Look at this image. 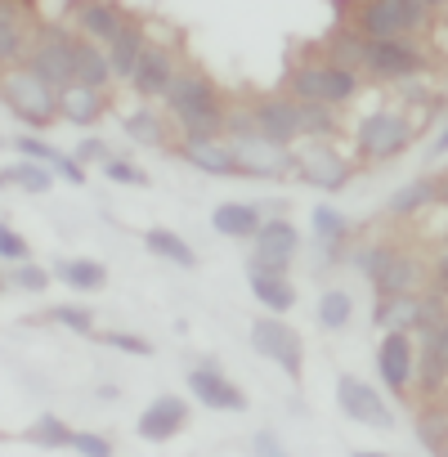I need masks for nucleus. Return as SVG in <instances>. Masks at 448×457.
<instances>
[{
  "instance_id": "obj_1",
  "label": "nucleus",
  "mask_w": 448,
  "mask_h": 457,
  "mask_svg": "<svg viewBox=\"0 0 448 457\" xmlns=\"http://www.w3.org/2000/svg\"><path fill=\"white\" fill-rule=\"evenodd\" d=\"M162 99L170 104V112H175V121H179V130H184V135H220L224 112H220L215 90H211L202 77H193V72L170 77V86H166V95H162Z\"/></svg>"
},
{
  "instance_id": "obj_2",
  "label": "nucleus",
  "mask_w": 448,
  "mask_h": 457,
  "mask_svg": "<svg viewBox=\"0 0 448 457\" xmlns=\"http://www.w3.org/2000/svg\"><path fill=\"white\" fill-rule=\"evenodd\" d=\"M0 90H5V99H10V108L28 121V126H50L54 117H59V90L54 86H46L32 68H14L5 81H0Z\"/></svg>"
},
{
  "instance_id": "obj_3",
  "label": "nucleus",
  "mask_w": 448,
  "mask_h": 457,
  "mask_svg": "<svg viewBox=\"0 0 448 457\" xmlns=\"http://www.w3.org/2000/svg\"><path fill=\"white\" fill-rule=\"evenodd\" d=\"M292 90H296V99H305V104H350L354 99V90H359V81H354V72L350 68H336V63H310V68H301L296 77H292Z\"/></svg>"
},
{
  "instance_id": "obj_4",
  "label": "nucleus",
  "mask_w": 448,
  "mask_h": 457,
  "mask_svg": "<svg viewBox=\"0 0 448 457\" xmlns=\"http://www.w3.org/2000/svg\"><path fill=\"white\" fill-rule=\"evenodd\" d=\"M72 59H77V41H72L63 28H46L41 41H37V50L28 54V68H32L46 86L63 90V86L72 81Z\"/></svg>"
},
{
  "instance_id": "obj_5",
  "label": "nucleus",
  "mask_w": 448,
  "mask_h": 457,
  "mask_svg": "<svg viewBox=\"0 0 448 457\" xmlns=\"http://www.w3.org/2000/svg\"><path fill=\"white\" fill-rule=\"evenodd\" d=\"M252 345H256V354L274 359L287 377H301L305 345H301V337H296L283 319H261V323H252Z\"/></svg>"
},
{
  "instance_id": "obj_6",
  "label": "nucleus",
  "mask_w": 448,
  "mask_h": 457,
  "mask_svg": "<svg viewBox=\"0 0 448 457\" xmlns=\"http://www.w3.org/2000/svg\"><path fill=\"white\" fill-rule=\"evenodd\" d=\"M408 139H412V130H408V121H403L399 112H372V117L359 126V148H363V157H372V162H386V157L403 153Z\"/></svg>"
},
{
  "instance_id": "obj_7",
  "label": "nucleus",
  "mask_w": 448,
  "mask_h": 457,
  "mask_svg": "<svg viewBox=\"0 0 448 457\" xmlns=\"http://www.w3.org/2000/svg\"><path fill=\"white\" fill-rule=\"evenodd\" d=\"M229 148H234V157H238V170H247V175H283V170L292 166L287 144L265 139L261 130H243Z\"/></svg>"
},
{
  "instance_id": "obj_8",
  "label": "nucleus",
  "mask_w": 448,
  "mask_h": 457,
  "mask_svg": "<svg viewBox=\"0 0 448 457\" xmlns=\"http://www.w3.org/2000/svg\"><path fill=\"white\" fill-rule=\"evenodd\" d=\"M336 403L345 408V417H354V421H363V426H372V430H390V408H386V399L368 386V381H359V377H341L336 381Z\"/></svg>"
},
{
  "instance_id": "obj_9",
  "label": "nucleus",
  "mask_w": 448,
  "mask_h": 457,
  "mask_svg": "<svg viewBox=\"0 0 448 457\" xmlns=\"http://www.w3.org/2000/svg\"><path fill=\"white\" fill-rule=\"evenodd\" d=\"M359 54H363V63H368L377 77H412V72H421V50H412V46L399 41V37L363 41Z\"/></svg>"
},
{
  "instance_id": "obj_10",
  "label": "nucleus",
  "mask_w": 448,
  "mask_h": 457,
  "mask_svg": "<svg viewBox=\"0 0 448 457\" xmlns=\"http://www.w3.org/2000/svg\"><path fill=\"white\" fill-rule=\"evenodd\" d=\"M188 390H193L197 403L220 408V412H243V408H247V395H243L229 377H224L220 368H193V372H188Z\"/></svg>"
},
{
  "instance_id": "obj_11",
  "label": "nucleus",
  "mask_w": 448,
  "mask_h": 457,
  "mask_svg": "<svg viewBox=\"0 0 448 457\" xmlns=\"http://www.w3.org/2000/svg\"><path fill=\"white\" fill-rule=\"evenodd\" d=\"M184 421H188V403L175 399V395H162V399H153V403L139 412V439L166 444L170 435L184 430Z\"/></svg>"
},
{
  "instance_id": "obj_12",
  "label": "nucleus",
  "mask_w": 448,
  "mask_h": 457,
  "mask_svg": "<svg viewBox=\"0 0 448 457\" xmlns=\"http://www.w3.org/2000/svg\"><path fill=\"white\" fill-rule=\"evenodd\" d=\"M252 238H256V265H265V270H287L292 256H296V247H301L296 228H292L287 220H270V224H261Z\"/></svg>"
},
{
  "instance_id": "obj_13",
  "label": "nucleus",
  "mask_w": 448,
  "mask_h": 457,
  "mask_svg": "<svg viewBox=\"0 0 448 457\" xmlns=\"http://www.w3.org/2000/svg\"><path fill=\"white\" fill-rule=\"evenodd\" d=\"M377 368H381L386 386H394V390H408V386H412L417 350H412L408 332H386V341H381V350H377Z\"/></svg>"
},
{
  "instance_id": "obj_14",
  "label": "nucleus",
  "mask_w": 448,
  "mask_h": 457,
  "mask_svg": "<svg viewBox=\"0 0 448 457\" xmlns=\"http://www.w3.org/2000/svg\"><path fill=\"white\" fill-rule=\"evenodd\" d=\"M170 77H175V68H170V54L166 50H139V59H135V68H130V86H135V95H144V99H162L166 95V86H170Z\"/></svg>"
},
{
  "instance_id": "obj_15",
  "label": "nucleus",
  "mask_w": 448,
  "mask_h": 457,
  "mask_svg": "<svg viewBox=\"0 0 448 457\" xmlns=\"http://www.w3.org/2000/svg\"><path fill=\"white\" fill-rule=\"evenodd\" d=\"M184 157H188V166H197L206 175H238L234 148L220 144L215 135H184Z\"/></svg>"
},
{
  "instance_id": "obj_16",
  "label": "nucleus",
  "mask_w": 448,
  "mask_h": 457,
  "mask_svg": "<svg viewBox=\"0 0 448 457\" xmlns=\"http://www.w3.org/2000/svg\"><path fill=\"white\" fill-rule=\"evenodd\" d=\"M121 10L117 5H108V0H81L77 5V28H81V37L86 41H95V46H108L117 32H121Z\"/></svg>"
},
{
  "instance_id": "obj_17",
  "label": "nucleus",
  "mask_w": 448,
  "mask_h": 457,
  "mask_svg": "<svg viewBox=\"0 0 448 457\" xmlns=\"http://www.w3.org/2000/svg\"><path fill=\"white\" fill-rule=\"evenodd\" d=\"M377 323L390 328V332H412V328H430V323H439V314H435V305H421V301H412V296L399 292V296H386Z\"/></svg>"
},
{
  "instance_id": "obj_18",
  "label": "nucleus",
  "mask_w": 448,
  "mask_h": 457,
  "mask_svg": "<svg viewBox=\"0 0 448 457\" xmlns=\"http://www.w3.org/2000/svg\"><path fill=\"white\" fill-rule=\"evenodd\" d=\"M59 112L72 121V126H95L104 117V90L95 86H81V81H68L59 90Z\"/></svg>"
},
{
  "instance_id": "obj_19",
  "label": "nucleus",
  "mask_w": 448,
  "mask_h": 457,
  "mask_svg": "<svg viewBox=\"0 0 448 457\" xmlns=\"http://www.w3.org/2000/svg\"><path fill=\"white\" fill-rule=\"evenodd\" d=\"M252 292H256V301L265 305V310H278V314H287L292 305H296V287L283 278V270H265V265H252Z\"/></svg>"
},
{
  "instance_id": "obj_20",
  "label": "nucleus",
  "mask_w": 448,
  "mask_h": 457,
  "mask_svg": "<svg viewBox=\"0 0 448 457\" xmlns=\"http://www.w3.org/2000/svg\"><path fill=\"white\" fill-rule=\"evenodd\" d=\"M211 224H215V234H224V238H252L261 228V211L252 202H220L211 211Z\"/></svg>"
},
{
  "instance_id": "obj_21",
  "label": "nucleus",
  "mask_w": 448,
  "mask_h": 457,
  "mask_svg": "<svg viewBox=\"0 0 448 457\" xmlns=\"http://www.w3.org/2000/svg\"><path fill=\"white\" fill-rule=\"evenodd\" d=\"M444 359H448L444 328L439 323L421 328V386L426 390H444Z\"/></svg>"
},
{
  "instance_id": "obj_22",
  "label": "nucleus",
  "mask_w": 448,
  "mask_h": 457,
  "mask_svg": "<svg viewBox=\"0 0 448 457\" xmlns=\"http://www.w3.org/2000/svg\"><path fill=\"white\" fill-rule=\"evenodd\" d=\"M72 81L81 86H95L104 90L112 81V68H108V54L95 46V41H77V59H72Z\"/></svg>"
},
{
  "instance_id": "obj_23",
  "label": "nucleus",
  "mask_w": 448,
  "mask_h": 457,
  "mask_svg": "<svg viewBox=\"0 0 448 457\" xmlns=\"http://www.w3.org/2000/svg\"><path fill=\"white\" fill-rule=\"evenodd\" d=\"M28 41H23V14L19 5H10V0H0V68H14L23 59Z\"/></svg>"
},
{
  "instance_id": "obj_24",
  "label": "nucleus",
  "mask_w": 448,
  "mask_h": 457,
  "mask_svg": "<svg viewBox=\"0 0 448 457\" xmlns=\"http://www.w3.org/2000/svg\"><path fill=\"white\" fill-rule=\"evenodd\" d=\"M139 50H144V32H139L135 23H121V32H117V37H112V41L104 46L112 77H130V68H135Z\"/></svg>"
},
{
  "instance_id": "obj_25",
  "label": "nucleus",
  "mask_w": 448,
  "mask_h": 457,
  "mask_svg": "<svg viewBox=\"0 0 448 457\" xmlns=\"http://www.w3.org/2000/svg\"><path fill=\"white\" fill-rule=\"evenodd\" d=\"M301 162H305V179H314L319 188H341L350 179V166L336 153H328V148H310Z\"/></svg>"
},
{
  "instance_id": "obj_26",
  "label": "nucleus",
  "mask_w": 448,
  "mask_h": 457,
  "mask_svg": "<svg viewBox=\"0 0 448 457\" xmlns=\"http://www.w3.org/2000/svg\"><path fill=\"white\" fill-rule=\"evenodd\" d=\"M144 247H148L153 256L179 265V270H193V265H197V252H193L179 234H170V228H148V234H144Z\"/></svg>"
},
{
  "instance_id": "obj_27",
  "label": "nucleus",
  "mask_w": 448,
  "mask_h": 457,
  "mask_svg": "<svg viewBox=\"0 0 448 457\" xmlns=\"http://www.w3.org/2000/svg\"><path fill=\"white\" fill-rule=\"evenodd\" d=\"M359 32L368 41H386V37H403L399 19L381 5V0H363V10H359Z\"/></svg>"
},
{
  "instance_id": "obj_28",
  "label": "nucleus",
  "mask_w": 448,
  "mask_h": 457,
  "mask_svg": "<svg viewBox=\"0 0 448 457\" xmlns=\"http://www.w3.org/2000/svg\"><path fill=\"white\" fill-rule=\"evenodd\" d=\"M68 287H77V292H99L104 283H108V270L99 265V261H59V270H54Z\"/></svg>"
},
{
  "instance_id": "obj_29",
  "label": "nucleus",
  "mask_w": 448,
  "mask_h": 457,
  "mask_svg": "<svg viewBox=\"0 0 448 457\" xmlns=\"http://www.w3.org/2000/svg\"><path fill=\"white\" fill-rule=\"evenodd\" d=\"M372 278H377V287H381L386 296H399V292H408V287H412V261L381 256V261H377V270H372Z\"/></svg>"
},
{
  "instance_id": "obj_30",
  "label": "nucleus",
  "mask_w": 448,
  "mask_h": 457,
  "mask_svg": "<svg viewBox=\"0 0 448 457\" xmlns=\"http://www.w3.org/2000/svg\"><path fill=\"white\" fill-rule=\"evenodd\" d=\"M350 314H354V301H350V292H341V287L323 292V301H319V323H323V328L341 332V328H350Z\"/></svg>"
},
{
  "instance_id": "obj_31",
  "label": "nucleus",
  "mask_w": 448,
  "mask_h": 457,
  "mask_svg": "<svg viewBox=\"0 0 448 457\" xmlns=\"http://www.w3.org/2000/svg\"><path fill=\"white\" fill-rule=\"evenodd\" d=\"M345 234H350V220H345L336 206H314V238H319L323 247H336Z\"/></svg>"
},
{
  "instance_id": "obj_32",
  "label": "nucleus",
  "mask_w": 448,
  "mask_h": 457,
  "mask_svg": "<svg viewBox=\"0 0 448 457\" xmlns=\"http://www.w3.org/2000/svg\"><path fill=\"white\" fill-rule=\"evenodd\" d=\"M10 175V184H19V188H28V193H50V184H54V170L50 166H41V162H23V166H14V170H5Z\"/></svg>"
},
{
  "instance_id": "obj_33",
  "label": "nucleus",
  "mask_w": 448,
  "mask_h": 457,
  "mask_svg": "<svg viewBox=\"0 0 448 457\" xmlns=\"http://www.w3.org/2000/svg\"><path fill=\"white\" fill-rule=\"evenodd\" d=\"M14 148L23 153V157H32V162H41V166H59L63 162V153L54 148V144H46V139H37V135H14Z\"/></svg>"
},
{
  "instance_id": "obj_34",
  "label": "nucleus",
  "mask_w": 448,
  "mask_h": 457,
  "mask_svg": "<svg viewBox=\"0 0 448 457\" xmlns=\"http://www.w3.org/2000/svg\"><path fill=\"white\" fill-rule=\"evenodd\" d=\"M28 439H32V444H46V448H63V444H72V430H68L59 417H41V421L28 430Z\"/></svg>"
},
{
  "instance_id": "obj_35",
  "label": "nucleus",
  "mask_w": 448,
  "mask_h": 457,
  "mask_svg": "<svg viewBox=\"0 0 448 457\" xmlns=\"http://www.w3.org/2000/svg\"><path fill=\"white\" fill-rule=\"evenodd\" d=\"M430 193H435V188H430L426 179H417V184H408V188H399V193H394L390 211H394V215H412L417 206H426V202H430Z\"/></svg>"
},
{
  "instance_id": "obj_36",
  "label": "nucleus",
  "mask_w": 448,
  "mask_h": 457,
  "mask_svg": "<svg viewBox=\"0 0 448 457\" xmlns=\"http://www.w3.org/2000/svg\"><path fill=\"white\" fill-rule=\"evenodd\" d=\"M126 135L139 139V144H162V121L153 112H130L126 117Z\"/></svg>"
},
{
  "instance_id": "obj_37",
  "label": "nucleus",
  "mask_w": 448,
  "mask_h": 457,
  "mask_svg": "<svg viewBox=\"0 0 448 457\" xmlns=\"http://www.w3.org/2000/svg\"><path fill=\"white\" fill-rule=\"evenodd\" d=\"M381 5L399 19V28L403 32H417V28H426V10L417 5V0H381Z\"/></svg>"
},
{
  "instance_id": "obj_38",
  "label": "nucleus",
  "mask_w": 448,
  "mask_h": 457,
  "mask_svg": "<svg viewBox=\"0 0 448 457\" xmlns=\"http://www.w3.org/2000/svg\"><path fill=\"white\" fill-rule=\"evenodd\" d=\"M104 175H108L112 184H135V188H144V184H148V175H144L139 166L121 162V157H104Z\"/></svg>"
},
{
  "instance_id": "obj_39",
  "label": "nucleus",
  "mask_w": 448,
  "mask_h": 457,
  "mask_svg": "<svg viewBox=\"0 0 448 457\" xmlns=\"http://www.w3.org/2000/svg\"><path fill=\"white\" fill-rule=\"evenodd\" d=\"M50 319L63 323V328H72V332H95V319H90V310H81V305H54Z\"/></svg>"
},
{
  "instance_id": "obj_40",
  "label": "nucleus",
  "mask_w": 448,
  "mask_h": 457,
  "mask_svg": "<svg viewBox=\"0 0 448 457\" xmlns=\"http://www.w3.org/2000/svg\"><path fill=\"white\" fill-rule=\"evenodd\" d=\"M14 283H19L23 292H46V287H50V274H46L41 265H32V261H19V270H14Z\"/></svg>"
},
{
  "instance_id": "obj_41",
  "label": "nucleus",
  "mask_w": 448,
  "mask_h": 457,
  "mask_svg": "<svg viewBox=\"0 0 448 457\" xmlns=\"http://www.w3.org/2000/svg\"><path fill=\"white\" fill-rule=\"evenodd\" d=\"M0 256H5V261H28V238L14 234L5 220H0Z\"/></svg>"
},
{
  "instance_id": "obj_42",
  "label": "nucleus",
  "mask_w": 448,
  "mask_h": 457,
  "mask_svg": "<svg viewBox=\"0 0 448 457\" xmlns=\"http://www.w3.org/2000/svg\"><path fill=\"white\" fill-rule=\"evenodd\" d=\"M104 345H112L121 354H153V345L144 337H135V332H104Z\"/></svg>"
},
{
  "instance_id": "obj_43",
  "label": "nucleus",
  "mask_w": 448,
  "mask_h": 457,
  "mask_svg": "<svg viewBox=\"0 0 448 457\" xmlns=\"http://www.w3.org/2000/svg\"><path fill=\"white\" fill-rule=\"evenodd\" d=\"M72 448H81L86 457H108L112 453V444L104 435H72Z\"/></svg>"
},
{
  "instance_id": "obj_44",
  "label": "nucleus",
  "mask_w": 448,
  "mask_h": 457,
  "mask_svg": "<svg viewBox=\"0 0 448 457\" xmlns=\"http://www.w3.org/2000/svg\"><path fill=\"white\" fill-rule=\"evenodd\" d=\"M417 435L426 439V448H430V453H444V426H439V417H435V421H426V426H417Z\"/></svg>"
},
{
  "instance_id": "obj_45",
  "label": "nucleus",
  "mask_w": 448,
  "mask_h": 457,
  "mask_svg": "<svg viewBox=\"0 0 448 457\" xmlns=\"http://www.w3.org/2000/svg\"><path fill=\"white\" fill-rule=\"evenodd\" d=\"M104 157H108L104 139H81V148H77V162H104Z\"/></svg>"
},
{
  "instance_id": "obj_46",
  "label": "nucleus",
  "mask_w": 448,
  "mask_h": 457,
  "mask_svg": "<svg viewBox=\"0 0 448 457\" xmlns=\"http://www.w3.org/2000/svg\"><path fill=\"white\" fill-rule=\"evenodd\" d=\"M417 5H421V10H439V5H444V0H417Z\"/></svg>"
},
{
  "instance_id": "obj_47",
  "label": "nucleus",
  "mask_w": 448,
  "mask_h": 457,
  "mask_svg": "<svg viewBox=\"0 0 448 457\" xmlns=\"http://www.w3.org/2000/svg\"><path fill=\"white\" fill-rule=\"evenodd\" d=\"M5 184H10V175H5V170H0V188H5Z\"/></svg>"
}]
</instances>
